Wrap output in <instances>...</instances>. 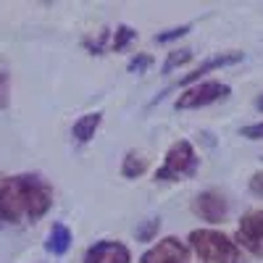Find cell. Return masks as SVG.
Here are the masks:
<instances>
[{"label": "cell", "mask_w": 263, "mask_h": 263, "mask_svg": "<svg viewBox=\"0 0 263 263\" xmlns=\"http://www.w3.org/2000/svg\"><path fill=\"white\" fill-rule=\"evenodd\" d=\"M53 208V187L40 174L0 177V227L34 224Z\"/></svg>", "instance_id": "6da1fadb"}, {"label": "cell", "mask_w": 263, "mask_h": 263, "mask_svg": "<svg viewBox=\"0 0 263 263\" xmlns=\"http://www.w3.org/2000/svg\"><path fill=\"white\" fill-rule=\"evenodd\" d=\"M190 245L203 263H242V253H239L237 242L218 229L190 232Z\"/></svg>", "instance_id": "7a4b0ae2"}, {"label": "cell", "mask_w": 263, "mask_h": 263, "mask_svg": "<svg viewBox=\"0 0 263 263\" xmlns=\"http://www.w3.org/2000/svg\"><path fill=\"white\" fill-rule=\"evenodd\" d=\"M197 166H200V158L192 147L190 140H177L168 150H166V158L163 166L156 171V179L158 182H179V179H190L197 174Z\"/></svg>", "instance_id": "3957f363"}, {"label": "cell", "mask_w": 263, "mask_h": 263, "mask_svg": "<svg viewBox=\"0 0 263 263\" xmlns=\"http://www.w3.org/2000/svg\"><path fill=\"white\" fill-rule=\"evenodd\" d=\"M229 92H232L229 84L218 82V79H208V82H197V84L184 87L174 105H177V111H195V108H205V105L224 100Z\"/></svg>", "instance_id": "277c9868"}, {"label": "cell", "mask_w": 263, "mask_h": 263, "mask_svg": "<svg viewBox=\"0 0 263 263\" xmlns=\"http://www.w3.org/2000/svg\"><path fill=\"white\" fill-rule=\"evenodd\" d=\"M239 61H245V53H239V50H229V53H218V55H213V58H208V61H203L197 69H192L190 74H184L182 79H177L174 84H168L166 90L161 92V95H156L153 98V103L150 105H158L168 92H174V90H184V87H190V84H197L205 74H211V71H216V69H224V66H234V63H239Z\"/></svg>", "instance_id": "5b68a950"}, {"label": "cell", "mask_w": 263, "mask_h": 263, "mask_svg": "<svg viewBox=\"0 0 263 263\" xmlns=\"http://www.w3.org/2000/svg\"><path fill=\"white\" fill-rule=\"evenodd\" d=\"M237 248H245L250 255L263 258V208L248 211L237 224Z\"/></svg>", "instance_id": "8992f818"}, {"label": "cell", "mask_w": 263, "mask_h": 263, "mask_svg": "<svg viewBox=\"0 0 263 263\" xmlns=\"http://www.w3.org/2000/svg\"><path fill=\"white\" fill-rule=\"evenodd\" d=\"M140 263H190V248L179 237H163L142 253Z\"/></svg>", "instance_id": "52a82bcc"}, {"label": "cell", "mask_w": 263, "mask_h": 263, "mask_svg": "<svg viewBox=\"0 0 263 263\" xmlns=\"http://www.w3.org/2000/svg\"><path fill=\"white\" fill-rule=\"evenodd\" d=\"M192 211L203 218V221L208 224H218V221H224L227 213H229V200H227V195L224 192H218V190H205L200 192L192 200Z\"/></svg>", "instance_id": "ba28073f"}, {"label": "cell", "mask_w": 263, "mask_h": 263, "mask_svg": "<svg viewBox=\"0 0 263 263\" xmlns=\"http://www.w3.org/2000/svg\"><path fill=\"white\" fill-rule=\"evenodd\" d=\"M82 263H132V253L119 239H100L84 250Z\"/></svg>", "instance_id": "9c48e42d"}, {"label": "cell", "mask_w": 263, "mask_h": 263, "mask_svg": "<svg viewBox=\"0 0 263 263\" xmlns=\"http://www.w3.org/2000/svg\"><path fill=\"white\" fill-rule=\"evenodd\" d=\"M100 124H103V114H100V111L79 116V119L74 121V126H71L74 142H77V145H87V142L95 137V132L100 129Z\"/></svg>", "instance_id": "30bf717a"}, {"label": "cell", "mask_w": 263, "mask_h": 263, "mask_svg": "<svg viewBox=\"0 0 263 263\" xmlns=\"http://www.w3.org/2000/svg\"><path fill=\"white\" fill-rule=\"evenodd\" d=\"M71 229L66 227L63 221H53L50 232H48V242H45V250L50 255H63V253H69L71 248Z\"/></svg>", "instance_id": "8fae6325"}, {"label": "cell", "mask_w": 263, "mask_h": 263, "mask_svg": "<svg viewBox=\"0 0 263 263\" xmlns=\"http://www.w3.org/2000/svg\"><path fill=\"white\" fill-rule=\"evenodd\" d=\"M145 171H147V161L137 150H129L124 156V161H121V177L124 179H140Z\"/></svg>", "instance_id": "7c38bea8"}, {"label": "cell", "mask_w": 263, "mask_h": 263, "mask_svg": "<svg viewBox=\"0 0 263 263\" xmlns=\"http://www.w3.org/2000/svg\"><path fill=\"white\" fill-rule=\"evenodd\" d=\"M135 40H137V29H132L129 24H121V27H116V32H114V37H111V50L121 53V50H126Z\"/></svg>", "instance_id": "4fadbf2b"}, {"label": "cell", "mask_w": 263, "mask_h": 263, "mask_svg": "<svg viewBox=\"0 0 263 263\" xmlns=\"http://www.w3.org/2000/svg\"><path fill=\"white\" fill-rule=\"evenodd\" d=\"M192 61V50H171L168 55H166V63H163V74H171L174 69H179V66H184V63H190Z\"/></svg>", "instance_id": "5bb4252c"}, {"label": "cell", "mask_w": 263, "mask_h": 263, "mask_svg": "<svg viewBox=\"0 0 263 263\" xmlns=\"http://www.w3.org/2000/svg\"><path fill=\"white\" fill-rule=\"evenodd\" d=\"M158 229H161V218H147L142 227L135 229V234H137L140 242H153V237L158 234Z\"/></svg>", "instance_id": "9a60e30c"}, {"label": "cell", "mask_w": 263, "mask_h": 263, "mask_svg": "<svg viewBox=\"0 0 263 263\" xmlns=\"http://www.w3.org/2000/svg\"><path fill=\"white\" fill-rule=\"evenodd\" d=\"M192 32V24H182V27H174V29H166V32H158L156 40L158 45H166V42H174V40H179V37H184V34H190Z\"/></svg>", "instance_id": "2e32d148"}, {"label": "cell", "mask_w": 263, "mask_h": 263, "mask_svg": "<svg viewBox=\"0 0 263 263\" xmlns=\"http://www.w3.org/2000/svg\"><path fill=\"white\" fill-rule=\"evenodd\" d=\"M153 66V55H145V53H140V55H135L129 63H126V69L132 71V74H145L147 69Z\"/></svg>", "instance_id": "e0dca14e"}, {"label": "cell", "mask_w": 263, "mask_h": 263, "mask_svg": "<svg viewBox=\"0 0 263 263\" xmlns=\"http://www.w3.org/2000/svg\"><path fill=\"white\" fill-rule=\"evenodd\" d=\"M105 42H108V32H100L95 40H84V48L90 50L92 55H103V50H105Z\"/></svg>", "instance_id": "ac0fdd59"}, {"label": "cell", "mask_w": 263, "mask_h": 263, "mask_svg": "<svg viewBox=\"0 0 263 263\" xmlns=\"http://www.w3.org/2000/svg\"><path fill=\"white\" fill-rule=\"evenodd\" d=\"M8 79H11V74L8 71H3L0 69V111L8 105V95H11V87H8Z\"/></svg>", "instance_id": "d6986e66"}, {"label": "cell", "mask_w": 263, "mask_h": 263, "mask_svg": "<svg viewBox=\"0 0 263 263\" xmlns=\"http://www.w3.org/2000/svg\"><path fill=\"white\" fill-rule=\"evenodd\" d=\"M239 135H242V137H248V140H263V121L242 126V129H239Z\"/></svg>", "instance_id": "ffe728a7"}, {"label": "cell", "mask_w": 263, "mask_h": 263, "mask_svg": "<svg viewBox=\"0 0 263 263\" xmlns=\"http://www.w3.org/2000/svg\"><path fill=\"white\" fill-rule=\"evenodd\" d=\"M250 192L258 195V197H263V168L255 171L253 177H250Z\"/></svg>", "instance_id": "44dd1931"}, {"label": "cell", "mask_w": 263, "mask_h": 263, "mask_svg": "<svg viewBox=\"0 0 263 263\" xmlns=\"http://www.w3.org/2000/svg\"><path fill=\"white\" fill-rule=\"evenodd\" d=\"M255 108L263 114V95H258V98H255Z\"/></svg>", "instance_id": "7402d4cb"}]
</instances>
